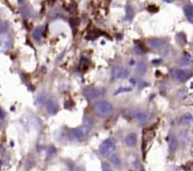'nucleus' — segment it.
<instances>
[{
    "mask_svg": "<svg viewBox=\"0 0 193 171\" xmlns=\"http://www.w3.org/2000/svg\"><path fill=\"white\" fill-rule=\"evenodd\" d=\"M112 105L108 101H101L95 105V111L101 117L108 116L112 112Z\"/></svg>",
    "mask_w": 193,
    "mask_h": 171,
    "instance_id": "nucleus-1",
    "label": "nucleus"
},
{
    "mask_svg": "<svg viewBox=\"0 0 193 171\" xmlns=\"http://www.w3.org/2000/svg\"><path fill=\"white\" fill-rule=\"evenodd\" d=\"M116 149V141L114 138H108L106 141L103 142L100 147V152L102 155L108 156L114 152Z\"/></svg>",
    "mask_w": 193,
    "mask_h": 171,
    "instance_id": "nucleus-2",
    "label": "nucleus"
},
{
    "mask_svg": "<svg viewBox=\"0 0 193 171\" xmlns=\"http://www.w3.org/2000/svg\"><path fill=\"white\" fill-rule=\"evenodd\" d=\"M172 76L179 82H185L190 77L191 72L187 69H174L172 71Z\"/></svg>",
    "mask_w": 193,
    "mask_h": 171,
    "instance_id": "nucleus-3",
    "label": "nucleus"
},
{
    "mask_svg": "<svg viewBox=\"0 0 193 171\" xmlns=\"http://www.w3.org/2000/svg\"><path fill=\"white\" fill-rule=\"evenodd\" d=\"M103 94H104V90L102 88H93L85 91V96L89 100H93L100 97Z\"/></svg>",
    "mask_w": 193,
    "mask_h": 171,
    "instance_id": "nucleus-4",
    "label": "nucleus"
},
{
    "mask_svg": "<svg viewBox=\"0 0 193 171\" xmlns=\"http://www.w3.org/2000/svg\"><path fill=\"white\" fill-rule=\"evenodd\" d=\"M89 131V128L83 126L81 128H77L72 131V136L76 140H82Z\"/></svg>",
    "mask_w": 193,
    "mask_h": 171,
    "instance_id": "nucleus-5",
    "label": "nucleus"
},
{
    "mask_svg": "<svg viewBox=\"0 0 193 171\" xmlns=\"http://www.w3.org/2000/svg\"><path fill=\"white\" fill-rule=\"evenodd\" d=\"M46 110L50 113H56L58 111V103L55 99H48L46 101Z\"/></svg>",
    "mask_w": 193,
    "mask_h": 171,
    "instance_id": "nucleus-6",
    "label": "nucleus"
},
{
    "mask_svg": "<svg viewBox=\"0 0 193 171\" xmlns=\"http://www.w3.org/2000/svg\"><path fill=\"white\" fill-rule=\"evenodd\" d=\"M137 143V134L136 133H129L125 137V144L127 147H134Z\"/></svg>",
    "mask_w": 193,
    "mask_h": 171,
    "instance_id": "nucleus-7",
    "label": "nucleus"
},
{
    "mask_svg": "<svg viewBox=\"0 0 193 171\" xmlns=\"http://www.w3.org/2000/svg\"><path fill=\"white\" fill-rule=\"evenodd\" d=\"M11 46V41L8 35H2L1 37V47L2 50L9 49Z\"/></svg>",
    "mask_w": 193,
    "mask_h": 171,
    "instance_id": "nucleus-8",
    "label": "nucleus"
},
{
    "mask_svg": "<svg viewBox=\"0 0 193 171\" xmlns=\"http://www.w3.org/2000/svg\"><path fill=\"white\" fill-rule=\"evenodd\" d=\"M184 11H185V14H186L187 20L190 23H193V8L191 6H186L184 8Z\"/></svg>",
    "mask_w": 193,
    "mask_h": 171,
    "instance_id": "nucleus-9",
    "label": "nucleus"
},
{
    "mask_svg": "<svg viewBox=\"0 0 193 171\" xmlns=\"http://www.w3.org/2000/svg\"><path fill=\"white\" fill-rule=\"evenodd\" d=\"M148 45L153 48H159L163 46V42L159 39H153V40L148 41Z\"/></svg>",
    "mask_w": 193,
    "mask_h": 171,
    "instance_id": "nucleus-10",
    "label": "nucleus"
},
{
    "mask_svg": "<svg viewBox=\"0 0 193 171\" xmlns=\"http://www.w3.org/2000/svg\"><path fill=\"white\" fill-rule=\"evenodd\" d=\"M137 69H138V73L139 75H143L146 73L147 70V64L144 62H139L137 65Z\"/></svg>",
    "mask_w": 193,
    "mask_h": 171,
    "instance_id": "nucleus-11",
    "label": "nucleus"
},
{
    "mask_svg": "<svg viewBox=\"0 0 193 171\" xmlns=\"http://www.w3.org/2000/svg\"><path fill=\"white\" fill-rule=\"evenodd\" d=\"M179 138H180V140H181L182 143L187 144V142L189 141L187 130V129H183V130L180 131V133H179Z\"/></svg>",
    "mask_w": 193,
    "mask_h": 171,
    "instance_id": "nucleus-12",
    "label": "nucleus"
},
{
    "mask_svg": "<svg viewBox=\"0 0 193 171\" xmlns=\"http://www.w3.org/2000/svg\"><path fill=\"white\" fill-rule=\"evenodd\" d=\"M149 115L146 113H139L137 114V119L140 124H144L148 121Z\"/></svg>",
    "mask_w": 193,
    "mask_h": 171,
    "instance_id": "nucleus-13",
    "label": "nucleus"
},
{
    "mask_svg": "<svg viewBox=\"0 0 193 171\" xmlns=\"http://www.w3.org/2000/svg\"><path fill=\"white\" fill-rule=\"evenodd\" d=\"M193 121V116L190 113H186L184 114L181 119H180V123L181 124H189Z\"/></svg>",
    "mask_w": 193,
    "mask_h": 171,
    "instance_id": "nucleus-14",
    "label": "nucleus"
},
{
    "mask_svg": "<svg viewBox=\"0 0 193 171\" xmlns=\"http://www.w3.org/2000/svg\"><path fill=\"white\" fill-rule=\"evenodd\" d=\"M121 74H122V68L119 66H116L112 70V78L114 80H117V78H121Z\"/></svg>",
    "mask_w": 193,
    "mask_h": 171,
    "instance_id": "nucleus-15",
    "label": "nucleus"
},
{
    "mask_svg": "<svg viewBox=\"0 0 193 171\" xmlns=\"http://www.w3.org/2000/svg\"><path fill=\"white\" fill-rule=\"evenodd\" d=\"M43 36V30H42V28H38L34 30L33 32V37L34 39H36V40H40V39L42 38Z\"/></svg>",
    "mask_w": 193,
    "mask_h": 171,
    "instance_id": "nucleus-16",
    "label": "nucleus"
},
{
    "mask_svg": "<svg viewBox=\"0 0 193 171\" xmlns=\"http://www.w3.org/2000/svg\"><path fill=\"white\" fill-rule=\"evenodd\" d=\"M133 16H134V11H133V10L130 7H128L126 9V20L131 21L132 18H133Z\"/></svg>",
    "mask_w": 193,
    "mask_h": 171,
    "instance_id": "nucleus-17",
    "label": "nucleus"
},
{
    "mask_svg": "<svg viewBox=\"0 0 193 171\" xmlns=\"http://www.w3.org/2000/svg\"><path fill=\"white\" fill-rule=\"evenodd\" d=\"M177 146H178V141H177V139L175 137H172L170 139V147H171V149L174 150L177 148Z\"/></svg>",
    "mask_w": 193,
    "mask_h": 171,
    "instance_id": "nucleus-18",
    "label": "nucleus"
},
{
    "mask_svg": "<svg viewBox=\"0 0 193 171\" xmlns=\"http://www.w3.org/2000/svg\"><path fill=\"white\" fill-rule=\"evenodd\" d=\"M84 126H86V127H88V128L91 129V128L93 126V118H91V117H87L86 119H85Z\"/></svg>",
    "mask_w": 193,
    "mask_h": 171,
    "instance_id": "nucleus-19",
    "label": "nucleus"
},
{
    "mask_svg": "<svg viewBox=\"0 0 193 171\" xmlns=\"http://www.w3.org/2000/svg\"><path fill=\"white\" fill-rule=\"evenodd\" d=\"M190 61L191 60H189V59H187V58L185 57L182 60L179 61V64L181 65V66H187V65H189V63H190Z\"/></svg>",
    "mask_w": 193,
    "mask_h": 171,
    "instance_id": "nucleus-20",
    "label": "nucleus"
},
{
    "mask_svg": "<svg viewBox=\"0 0 193 171\" xmlns=\"http://www.w3.org/2000/svg\"><path fill=\"white\" fill-rule=\"evenodd\" d=\"M111 161L114 165H118L119 163H120V159H119V156L116 154V153H113V155L111 156Z\"/></svg>",
    "mask_w": 193,
    "mask_h": 171,
    "instance_id": "nucleus-21",
    "label": "nucleus"
},
{
    "mask_svg": "<svg viewBox=\"0 0 193 171\" xmlns=\"http://www.w3.org/2000/svg\"><path fill=\"white\" fill-rule=\"evenodd\" d=\"M137 157H135V156H130L129 158H128V164H129L130 165H133V166H135L136 165V163H137Z\"/></svg>",
    "mask_w": 193,
    "mask_h": 171,
    "instance_id": "nucleus-22",
    "label": "nucleus"
},
{
    "mask_svg": "<svg viewBox=\"0 0 193 171\" xmlns=\"http://www.w3.org/2000/svg\"><path fill=\"white\" fill-rule=\"evenodd\" d=\"M129 74H130V71L128 70L127 68H122V74H121V78H127L128 76H129Z\"/></svg>",
    "mask_w": 193,
    "mask_h": 171,
    "instance_id": "nucleus-23",
    "label": "nucleus"
},
{
    "mask_svg": "<svg viewBox=\"0 0 193 171\" xmlns=\"http://www.w3.org/2000/svg\"><path fill=\"white\" fill-rule=\"evenodd\" d=\"M44 100H45V96H44L43 93L38 96V97H37V102H38L39 104L44 103Z\"/></svg>",
    "mask_w": 193,
    "mask_h": 171,
    "instance_id": "nucleus-24",
    "label": "nucleus"
},
{
    "mask_svg": "<svg viewBox=\"0 0 193 171\" xmlns=\"http://www.w3.org/2000/svg\"><path fill=\"white\" fill-rule=\"evenodd\" d=\"M103 171H113V169L108 164H104L103 165Z\"/></svg>",
    "mask_w": 193,
    "mask_h": 171,
    "instance_id": "nucleus-25",
    "label": "nucleus"
},
{
    "mask_svg": "<svg viewBox=\"0 0 193 171\" xmlns=\"http://www.w3.org/2000/svg\"><path fill=\"white\" fill-rule=\"evenodd\" d=\"M7 27H8V23H6V22H3V23L1 24V33H2V34L5 32V30H6Z\"/></svg>",
    "mask_w": 193,
    "mask_h": 171,
    "instance_id": "nucleus-26",
    "label": "nucleus"
},
{
    "mask_svg": "<svg viewBox=\"0 0 193 171\" xmlns=\"http://www.w3.org/2000/svg\"><path fill=\"white\" fill-rule=\"evenodd\" d=\"M190 153H191V155L193 156V143H192L191 147H190Z\"/></svg>",
    "mask_w": 193,
    "mask_h": 171,
    "instance_id": "nucleus-27",
    "label": "nucleus"
},
{
    "mask_svg": "<svg viewBox=\"0 0 193 171\" xmlns=\"http://www.w3.org/2000/svg\"><path fill=\"white\" fill-rule=\"evenodd\" d=\"M172 171H182L181 169H179V168H174V169H172Z\"/></svg>",
    "mask_w": 193,
    "mask_h": 171,
    "instance_id": "nucleus-28",
    "label": "nucleus"
},
{
    "mask_svg": "<svg viewBox=\"0 0 193 171\" xmlns=\"http://www.w3.org/2000/svg\"><path fill=\"white\" fill-rule=\"evenodd\" d=\"M17 1H18V2H19L20 4H22V3L24 2V0H17Z\"/></svg>",
    "mask_w": 193,
    "mask_h": 171,
    "instance_id": "nucleus-29",
    "label": "nucleus"
},
{
    "mask_svg": "<svg viewBox=\"0 0 193 171\" xmlns=\"http://www.w3.org/2000/svg\"><path fill=\"white\" fill-rule=\"evenodd\" d=\"M190 88H191V89H193V82H191V84H190Z\"/></svg>",
    "mask_w": 193,
    "mask_h": 171,
    "instance_id": "nucleus-30",
    "label": "nucleus"
}]
</instances>
